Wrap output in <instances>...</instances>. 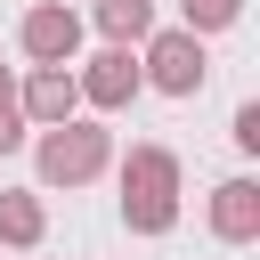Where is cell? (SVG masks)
Returning a JSON list of instances; mask_svg holds the SVG:
<instances>
[{
    "label": "cell",
    "mask_w": 260,
    "mask_h": 260,
    "mask_svg": "<svg viewBox=\"0 0 260 260\" xmlns=\"http://www.w3.org/2000/svg\"><path fill=\"white\" fill-rule=\"evenodd\" d=\"M73 89H81V106H98V114H122L146 81H138V49H122V41H106L81 73H73Z\"/></svg>",
    "instance_id": "5"
},
{
    "label": "cell",
    "mask_w": 260,
    "mask_h": 260,
    "mask_svg": "<svg viewBox=\"0 0 260 260\" xmlns=\"http://www.w3.org/2000/svg\"><path fill=\"white\" fill-rule=\"evenodd\" d=\"M41 236H49V211H41V195H32V187H8V195H0V244L32 252Z\"/></svg>",
    "instance_id": "8"
},
{
    "label": "cell",
    "mask_w": 260,
    "mask_h": 260,
    "mask_svg": "<svg viewBox=\"0 0 260 260\" xmlns=\"http://www.w3.org/2000/svg\"><path fill=\"white\" fill-rule=\"evenodd\" d=\"M106 162H114V130H106V122H81V114H73V122H57V130H41V146H32L41 187H65V195H73V187H89Z\"/></svg>",
    "instance_id": "2"
},
{
    "label": "cell",
    "mask_w": 260,
    "mask_h": 260,
    "mask_svg": "<svg viewBox=\"0 0 260 260\" xmlns=\"http://www.w3.org/2000/svg\"><path fill=\"white\" fill-rule=\"evenodd\" d=\"M138 81H146V89H162V98H195V89L211 81L203 32H187V24H154V32H146V49H138Z\"/></svg>",
    "instance_id": "3"
},
{
    "label": "cell",
    "mask_w": 260,
    "mask_h": 260,
    "mask_svg": "<svg viewBox=\"0 0 260 260\" xmlns=\"http://www.w3.org/2000/svg\"><path fill=\"white\" fill-rule=\"evenodd\" d=\"M122 228L130 236H171L179 228V154L138 138L122 154Z\"/></svg>",
    "instance_id": "1"
},
{
    "label": "cell",
    "mask_w": 260,
    "mask_h": 260,
    "mask_svg": "<svg viewBox=\"0 0 260 260\" xmlns=\"http://www.w3.org/2000/svg\"><path fill=\"white\" fill-rule=\"evenodd\" d=\"M228 138H236L244 154H260V106H252V98L236 106V122H228Z\"/></svg>",
    "instance_id": "12"
},
{
    "label": "cell",
    "mask_w": 260,
    "mask_h": 260,
    "mask_svg": "<svg viewBox=\"0 0 260 260\" xmlns=\"http://www.w3.org/2000/svg\"><path fill=\"white\" fill-rule=\"evenodd\" d=\"M244 16V0H179V24L187 32H228Z\"/></svg>",
    "instance_id": "10"
},
{
    "label": "cell",
    "mask_w": 260,
    "mask_h": 260,
    "mask_svg": "<svg viewBox=\"0 0 260 260\" xmlns=\"http://www.w3.org/2000/svg\"><path fill=\"white\" fill-rule=\"evenodd\" d=\"M211 236L219 244H260V179H219L211 187Z\"/></svg>",
    "instance_id": "7"
},
{
    "label": "cell",
    "mask_w": 260,
    "mask_h": 260,
    "mask_svg": "<svg viewBox=\"0 0 260 260\" xmlns=\"http://www.w3.org/2000/svg\"><path fill=\"white\" fill-rule=\"evenodd\" d=\"M81 16L65 8V0H32L24 8V24H16V49L32 57V65H81Z\"/></svg>",
    "instance_id": "4"
},
{
    "label": "cell",
    "mask_w": 260,
    "mask_h": 260,
    "mask_svg": "<svg viewBox=\"0 0 260 260\" xmlns=\"http://www.w3.org/2000/svg\"><path fill=\"white\" fill-rule=\"evenodd\" d=\"M16 114H24L32 130H57V122H73V114H81L73 65H32V73L16 81Z\"/></svg>",
    "instance_id": "6"
},
{
    "label": "cell",
    "mask_w": 260,
    "mask_h": 260,
    "mask_svg": "<svg viewBox=\"0 0 260 260\" xmlns=\"http://www.w3.org/2000/svg\"><path fill=\"white\" fill-rule=\"evenodd\" d=\"M24 146V114H16V73L0 65V154H16Z\"/></svg>",
    "instance_id": "11"
},
{
    "label": "cell",
    "mask_w": 260,
    "mask_h": 260,
    "mask_svg": "<svg viewBox=\"0 0 260 260\" xmlns=\"http://www.w3.org/2000/svg\"><path fill=\"white\" fill-rule=\"evenodd\" d=\"M89 24H98L106 41H122V49H130V41H146V32H154V0H89Z\"/></svg>",
    "instance_id": "9"
}]
</instances>
